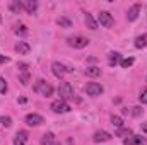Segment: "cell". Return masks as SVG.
I'll return each mask as SVG.
<instances>
[{
  "label": "cell",
  "instance_id": "obj_1",
  "mask_svg": "<svg viewBox=\"0 0 147 145\" xmlns=\"http://www.w3.org/2000/svg\"><path fill=\"white\" fill-rule=\"evenodd\" d=\"M34 92H38L43 97H50L53 94V87L50 85V82H46L45 79H38L34 84Z\"/></svg>",
  "mask_w": 147,
  "mask_h": 145
},
{
  "label": "cell",
  "instance_id": "obj_2",
  "mask_svg": "<svg viewBox=\"0 0 147 145\" xmlns=\"http://www.w3.org/2000/svg\"><path fill=\"white\" fill-rule=\"evenodd\" d=\"M58 96L62 101H70L74 99V89L69 82H60L58 84Z\"/></svg>",
  "mask_w": 147,
  "mask_h": 145
},
{
  "label": "cell",
  "instance_id": "obj_3",
  "mask_svg": "<svg viewBox=\"0 0 147 145\" xmlns=\"http://www.w3.org/2000/svg\"><path fill=\"white\" fill-rule=\"evenodd\" d=\"M67 44L75 48V50H82V48H86L89 44V39L84 36H69L67 38Z\"/></svg>",
  "mask_w": 147,
  "mask_h": 145
},
{
  "label": "cell",
  "instance_id": "obj_4",
  "mask_svg": "<svg viewBox=\"0 0 147 145\" xmlns=\"http://www.w3.org/2000/svg\"><path fill=\"white\" fill-rule=\"evenodd\" d=\"M51 72H53V75H55L57 79H63L67 73L72 72V68L65 67V65L60 63V62H53V63H51Z\"/></svg>",
  "mask_w": 147,
  "mask_h": 145
},
{
  "label": "cell",
  "instance_id": "obj_5",
  "mask_svg": "<svg viewBox=\"0 0 147 145\" xmlns=\"http://www.w3.org/2000/svg\"><path fill=\"white\" fill-rule=\"evenodd\" d=\"M50 109L53 111V113H58V114H63V113H69L70 111V104L67 103V101H62V99H57V101H53L51 103V106Z\"/></svg>",
  "mask_w": 147,
  "mask_h": 145
},
{
  "label": "cell",
  "instance_id": "obj_6",
  "mask_svg": "<svg viewBox=\"0 0 147 145\" xmlns=\"http://www.w3.org/2000/svg\"><path fill=\"white\" fill-rule=\"evenodd\" d=\"M86 92H87L89 96L96 97V96H101V94L105 92V87H103L101 84H98V82H89V84L86 85Z\"/></svg>",
  "mask_w": 147,
  "mask_h": 145
},
{
  "label": "cell",
  "instance_id": "obj_7",
  "mask_svg": "<svg viewBox=\"0 0 147 145\" xmlns=\"http://www.w3.org/2000/svg\"><path fill=\"white\" fill-rule=\"evenodd\" d=\"M98 22L103 26V28H111L113 26V15H111L110 12H106V10H101L99 14H98Z\"/></svg>",
  "mask_w": 147,
  "mask_h": 145
},
{
  "label": "cell",
  "instance_id": "obj_8",
  "mask_svg": "<svg viewBox=\"0 0 147 145\" xmlns=\"http://www.w3.org/2000/svg\"><path fill=\"white\" fill-rule=\"evenodd\" d=\"M123 145H147V138H144L142 135H130L127 138H123Z\"/></svg>",
  "mask_w": 147,
  "mask_h": 145
},
{
  "label": "cell",
  "instance_id": "obj_9",
  "mask_svg": "<svg viewBox=\"0 0 147 145\" xmlns=\"http://www.w3.org/2000/svg\"><path fill=\"white\" fill-rule=\"evenodd\" d=\"M24 119H26V123H28L29 126H39V125H43V123H45V118H43L41 114H36V113L28 114Z\"/></svg>",
  "mask_w": 147,
  "mask_h": 145
},
{
  "label": "cell",
  "instance_id": "obj_10",
  "mask_svg": "<svg viewBox=\"0 0 147 145\" xmlns=\"http://www.w3.org/2000/svg\"><path fill=\"white\" fill-rule=\"evenodd\" d=\"M22 3V9L28 12V14H34L38 10V2L36 0H21Z\"/></svg>",
  "mask_w": 147,
  "mask_h": 145
},
{
  "label": "cell",
  "instance_id": "obj_11",
  "mask_svg": "<svg viewBox=\"0 0 147 145\" xmlns=\"http://www.w3.org/2000/svg\"><path fill=\"white\" fill-rule=\"evenodd\" d=\"M92 140H94L96 144H99V142H110L111 135L108 132H105V130H99V132H96V133L92 135Z\"/></svg>",
  "mask_w": 147,
  "mask_h": 145
},
{
  "label": "cell",
  "instance_id": "obj_12",
  "mask_svg": "<svg viewBox=\"0 0 147 145\" xmlns=\"http://www.w3.org/2000/svg\"><path fill=\"white\" fill-rule=\"evenodd\" d=\"M139 14H140V5H139V3L132 5V7H130V10H128V14H127V19H128V22H134V21L139 17Z\"/></svg>",
  "mask_w": 147,
  "mask_h": 145
},
{
  "label": "cell",
  "instance_id": "obj_13",
  "mask_svg": "<svg viewBox=\"0 0 147 145\" xmlns=\"http://www.w3.org/2000/svg\"><path fill=\"white\" fill-rule=\"evenodd\" d=\"M26 142H28V132H24V130L17 132L14 137V145H26Z\"/></svg>",
  "mask_w": 147,
  "mask_h": 145
},
{
  "label": "cell",
  "instance_id": "obj_14",
  "mask_svg": "<svg viewBox=\"0 0 147 145\" xmlns=\"http://www.w3.org/2000/svg\"><path fill=\"white\" fill-rule=\"evenodd\" d=\"M14 50H16L19 55H28V53L31 51V46H29L28 43H24V41H19V43L14 46Z\"/></svg>",
  "mask_w": 147,
  "mask_h": 145
},
{
  "label": "cell",
  "instance_id": "obj_15",
  "mask_svg": "<svg viewBox=\"0 0 147 145\" xmlns=\"http://www.w3.org/2000/svg\"><path fill=\"white\" fill-rule=\"evenodd\" d=\"M84 22H86V26H87L91 31H96V29H98V22H96V19H94V17H92L89 12L86 14V17H84Z\"/></svg>",
  "mask_w": 147,
  "mask_h": 145
},
{
  "label": "cell",
  "instance_id": "obj_16",
  "mask_svg": "<svg viewBox=\"0 0 147 145\" xmlns=\"http://www.w3.org/2000/svg\"><path fill=\"white\" fill-rule=\"evenodd\" d=\"M9 10H10L12 14H19V12L22 10L21 0H10V2H9Z\"/></svg>",
  "mask_w": 147,
  "mask_h": 145
},
{
  "label": "cell",
  "instance_id": "obj_17",
  "mask_svg": "<svg viewBox=\"0 0 147 145\" xmlns=\"http://www.w3.org/2000/svg\"><path fill=\"white\" fill-rule=\"evenodd\" d=\"M57 140V137H55V133H51V132H48V133H45L43 137H41V145H51L53 142Z\"/></svg>",
  "mask_w": 147,
  "mask_h": 145
},
{
  "label": "cell",
  "instance_id": "obj_18",
  "mask_svg": "<svg viewBox=\"0 0 147 145\" xmlns=\"http://www.w3.org/2000/svg\"><path fill=\"white\" fill-rule=\"evenodd\" d=\"M147 46V34H142V36H137L135 38V48H146Z\"/></svg>",
  "mask_w": 147,
  "mask_h": 145
},
{
  "label": "cell",
  "instance_id": "obj_19",
  "mask_svg": "<svg viewBox=\"0 0 147 145\" xmlns=\"http://www.w3.org/2000/svg\"><path fill=\"white\" fill-rule=\"evenodd\" d=\"M108 58H110V65L121 63V55H120V53H116V51H111L110 55H108Z\"/></svg>",
  "mask_w": 147,
  "mask_h": 145
},
{
  "label": "cell",
  "instance_id": "obj_20",
  "mask_svg": "<svg viewBox=\"0 0 147 145\" xmlns=\"http://www.w3.org/2000/svg\"><path fill=\"white\" fill-rule=\"evenodd\" d=\"M14 33H16L17 36H26V34L29 33V29H28L24 24H17V26L14 28Z\"/></svg>",
  "mask_w": 147,
  "mask_h": 145
},
{
  "label": "cell",
  "instance_id": "obj_21",
  "mask_svg": "<svg viewBox=\"0 0 147 145\" xmlns=\"http://www.w3.org/2000/svg\"><path fill=\"white\" fill-rule=\"evenodd\" d=\"M86 75L87 77H99L101 75V68H98V67H87L86 68Z\"/></svg>",
  "mask_w": 147,
  "mask_h": 145
},
{
  "label": "cell",
  "instance_id": "obj_22",
  "mask_svg": "<svg viewBox=\"0 0 147 145\" xmlns=\"http://www.w3.org/2000/svg\"><path fill=\"white\" fill-rule=\"evenodd\" d=\"M57 24H58L60 28H72V21L67 19V17H58V19H57Z\"/></svg>",
  "mask_w": 147,
  "mask_h": 145
},
{
  "label": "cell",
  "instance_id": "obj_23",
  "mask_svg": "<svg viewBox=\"0 0 147 145\" xmlns=\"http://www.w3.org/2000/svg\"><path fill=\"white\" fill-rule=\"evenodd\" d=\"M111 125L116 128V130H120V128H123V119L120 118V116H111Z\"/></svg>",
  "mask_w": 147,
  "mask_h": 145
},
{
  "label": "cell",
  "instance_id": "obj_24",
  "mask_svg": "<svg viewBox=\"0 0 147 145\" xmlns=\"http://www.w3.org/2000/svg\"><path fill=\"white\" fill-rule=\"evenodd\" d=\"M130 135H132V130H130V128H120V130H116V137L127 138V137H130Z\"/></svg>",
  "mask_w": 147,
  "mask_h": 145
},
{
  "label": "cell",
  "instance_id": "obj_25",
  "mask_svg": "<svg viewBox=\"0 0 147 145\" xmlns=\"http://www.w3.org/2000/svg\"><path fill=\"white\" fill-rule=\"evenodd\" d=\"M0 125L5 126V128H10L12 126V118L10 116H0Z\"/></svg>",
  "mask_w": 147,
  "mask_h": 145
},
{
  "label": "cell",
  "instance_id": "obj_26",
  "mask_svg": "<svg viewBox=\"0 0 147 145\" xmlns=\"http://www.w3.org/2000/svg\"><path fill=\"white\" fill-rule=\"evenodd\" d=\"M134 62H135V58H132V56H128V58H125V60H121V67L123 68H128V67H132L134 65Z\"/></svg>",
  "mask_w": 147,
  "mask_h": 145
},
{
  "label": "cell",
  "instance_id": "obj_27",
  "mask_svg": "<svg viewBox=\"0 0 147 145\" xmlns=\"http://www.w3.org/2000/svg\"><path fill=\"white\" fill-rule=\"evenodd\" d=\"M19 82H21L22 85H28V84H29V72L21 73V75H19Z\"/></svg>",
  "mask_w": 147,
  "mask_h": 145
},
{
  "label": "cell",
  "instance_id": "obj_28",
  "mask_svg": "<svg viewBox=\"0 0 147 145\" xmlns=\"http://www.w3.org/2000/svg\"><path fill=\"white\" fill-rule=\"evenodd\" d=\"M7 89H9V87H7V80H5L3 77H0V94H5Z\"/></svg>",
  "mask_w": 147,
  "mask_h": 145
},
{
  "label": "cell",
  "instance_id": "obj_29",
  "mask_svg": "<svg viewBox=\"0 0 147 145\" xmlns=\"http://www.w3.org/2000/svg\"><path fill=\"white\" fill-rule=\"evenodd\" d=\"M142 113H144V109L140 108V106H135V108H132V114H134L135 118H139V116H142Z\"/></svg>",
  "mask_w": 147,
  "mask_h": 145
},
{
  "label": "cell",
  "instance_id": "obj_30",
  "mask_svg": "<svg viewBox=\"0 0 147 145\" xmlns=\"http://www.w3.org/2000/svg\"><path fill=\"white\" fill-rule=\"evenodd\" d=\"M139 99H140V103H142V104H147V87H146V89H142V92H140Z\"/></svg>",
  "mask_w": 147,
  "mask_h": 145
},
{
  "label": "cell",
  "instance_id": "obj_31",
  "mask_svg": "<svg viewBox=\"0 0 147 145\" xmlns=\"http://www.w3.org/2000/svg\"><path fill=\"white\" fill-rule=\"evenodd\" d=\"M19 70H21V73H26L28 72V65L26 63H19Z\"/></svg>",
  "mask_w": 147,
  "mask_h": 145
},
{
  "label": "cell",
  "instance_id": "obj_32",
  "mask_svg": "<svg viewBox=\"0 0 147 145\" xmlns=\"http://www.w3.org/2000/svg\"><path fill=\"white\" fill-rule=\"evenodd\" d=\"M9 62V56H5V55H0V65H3V63H7Z\"/></svg>",
  "mask_w": 147,
  "mask_h": 145
},
{
  "label": "cell",
  "instance_id": "obj_33",
  "mask_svg": "<svg viewBox=\"0 0 147 145\" xmlns=\"http://www.w3.org/2000/svg\"><path fill=\"white\" fill-rule=\"evenodd\" d=\"M142 132L147 135V121H146V123H142Z\"/></svg>",
  "mask_w": 147,
  "mask_h": 145
},
{
  "label": "cell",
  "instance_id": "obj_34",
  "mask_svg": "<svg viewBox=\"0 0 147 145\" xmlns=\"http://www.w3.org/2000/svg\"><path fill=\"white\" fill-rule=\"evenodd\" d=\"M51 145H62V144H60L58 140H55V142H53V144H51Z\"/></svg>",
  "mask_w": 147,
  "mask_h": 145
},
{
  "label": "cell",
  "instance_id": "obj_35",
  "mask_svg": "<svg viewBox=\"0 0 147 145\" xmlns=\"http://www.w3.org/2000/svg\"><path fill=\"white\" fill-rule=\"evenodd\" d=\"M0 22H2V15H0Z\"/></svg>",
  "mask_w": 147,
  "mask_h": 145
}]
</instances>
